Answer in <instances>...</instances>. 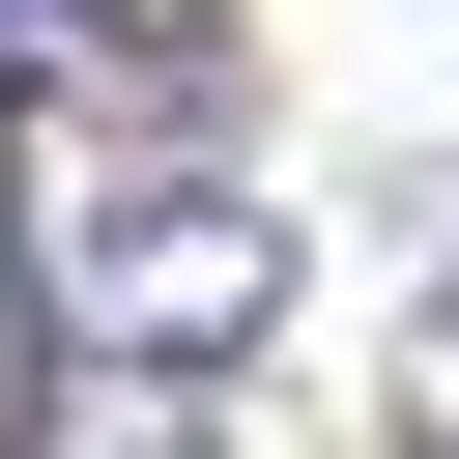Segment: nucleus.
<instances>
[{"instance_id":"nucleus-2","label":"nucleus","mask_w":459,"mask_h":459,"mask_svg":"<svg viewBox=\"0 0 459 459\" xmlns=\"http://www.w3.org/2000/svg\"><path fill=\"white\" fill-rule=\"evenodd\" d=\"M402 459H459V287H430V344H402Z\"/></svg>"},{"instance_id":"nucleus-1","label":"nucleus","mask_w":459,"mask_h":459,"mask_svg":"<svg viewBox=\"0 0 459 459\" xmlns=\"http://www.w3.org/2000/svg\"><path fill=\"white\" fill-rule=\"evenodd\" d=\"M115 29H143V0H0V86H86Z\"/></svg>"}]
</instances>
